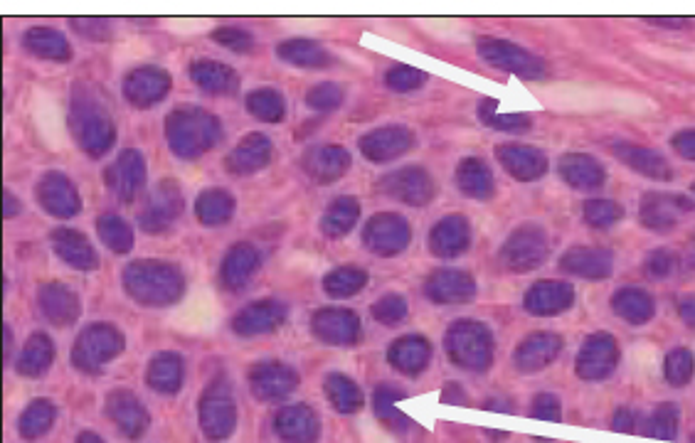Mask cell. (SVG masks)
<instances>
[{"instance_id": "obj_3", "label": "cell", "mask_w": 695, "mask_h": 443, "mask_svg": "<svg viewBox=\"0 0 695 443\" xmlns=\"http://www.w3.org/2000/svg\"><path fill=\"white\" fill-rule=\"evenodd\" d=\"M217 323V301L208 288H195L183 306H178L171 316V325L178 333L203 335L210 333Z\"/></svg>"}, {"instance_id": "obj_2", "label": "cell", "mask_w": 695, "mask_h": 443, "mask_svg": "<svg viewBox=\"0 0 695 443\" xmlns=\"http://www.w3.org/2000/svg\"><path fill=\"white\" fill-rule=\"evenodd\" d=\"M30 116H33L37 133H40V141L45 143L50 151H65L67 131L60 101L50 92H45V89H35L33 96H30Z\"/></svg>"}, {"instance_id": "obj_1", "label": "cell", "mask_w": 695, "mask_h": 443, "mask_svg": "<svg viewBox=\"0 0 695 443\" xmlns=\"http://www.w3.org/2000/svg\"><path fill=\"white\" fill-rule=\"evenodd\" d=\"M538 99L543 104L562 111H619V114L646 116L654 114L656 106L646 96L614 92V89H597L585 87V84H550V87L538 89Z\"/></svg>"}, {"instance_id": "obj_4", "label": "cell", "mask_w": 695, "mask_h": 443, "mask_svg": "<svg viewBox=\"0 0 695 443\" xmlns=\"http://www.w3.org/2000/svg\"><path fill=\"white\" fill-rule=\"evenodd\" d=\"M631 357H634L636 367H639L641 372H649V375H656V372H659L661 355L654 348H649V345H641V348H636L634 352H631Z\"/></svg>"}, {"instance_id": "obj_5", "label": "cell", "mask_w": 695, "mask_h": 443, "mask_svg": "<svg viewBox=\"0 0 695 443\" xmlns=\"http://www.w3.org/2000/svg\"><path fill=\"white\" fill-rule=\"evenodd\" d=\"M168 25H171L173 32H185V35H190V32H205V28H210L212 25V20L183 18V20H168Z\"/></svg>"}, {"instance_id": "obj_6", "label": "cell", "mask_w": 695, "mask_h": 443, "mask_svg": "<svg viewBox=\"0 0 695 443\" xmlns=\"http://www.w3.org/2000/svg\"><path fill=\"white\" fill-rule=\"evenodd\" d=\"M365 441L368 443H392L390 436L383 434L380 429H373V426H368V429H365Z\"/></svg>"}]
</instances>
